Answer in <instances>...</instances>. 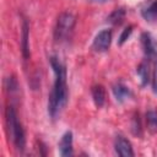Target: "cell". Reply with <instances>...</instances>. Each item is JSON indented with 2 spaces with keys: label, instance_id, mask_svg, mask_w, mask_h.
<instances>
[{
  "label": "cell",
  "instance_id": "obj_17",
  "mask_svg": "<svg viewBox=\"0 0 157 157\" xmlns=\"http://www.w3.org/2000/svg\"><path fill=\"white\" fill-rule=\"evenodd\" d=\"M152 90H153V92L157 94V63L155 64L153 75H152Z\"/></svg>",
  "mask_w": 157,
  "mask_h": 157
},
{
  "label": "cell",
  "instance_id": "obj_18",
  "mask_svg": "<svg viewBox=\"0 0 157 157\" xmlns=\"http://www.w3.org/2000/svg\"><path fill=\"white\" fill-rule=\"evenodd\" d=\"M92 1H96V2H104L105 0H92Z\"/></svg>",
  "mask_w": 157,
  "mask_h": 157
},
{
  "label": "cell",
  "instance_id": "obj_14",
  "mask_svg": "<svg viewBox=\"0 0 157 157\" xmlns=\"http://www.w3.org/2000/svg\"><path fill=\"white\" fill-rule=\"evenodd\" d=\"M124 17H125V10H124L123 7H119V9L113 10V11L110 12V15L108 16L107 20H108L109 23L117 26V25H120V23L123 22Z\"/></svg>",
  "mask_w": 157,
  "mask_h": 157
},
{
  "label": "cell",
  "instance_id": "obj_9",
  "mask_svg": "<svg viewBox=\"0 0 157 157\" xmlns=\"http://www.w3.org/2000/svg\"><path fill=\"white\" fill-rule=\"evenodd\" d=\"M113 94L117 99V102L119 103H123L125 102L126 99H129L131 97V91L128 86H125L124 83L121 82H118L113 86Z\"/></svg>",
  "mask_w": 157,
  "mask_h": 157
},
{
  "label": "cell",
  "instance_id": "obj_7",
  "mask_svg": "<svg viewBox=\"0 0 157 157\" xmlns=\"http://www.w3.org/2000/svg\"><path fill=\"white\" fill-rule=\"evenodd\" d=\"M59 153L63 157H69L74 155V148H72V132L66 131L59 142Z\"/></svg>",
  "mask_w": 157,
  "mask_h": 157
},
{
  "label": "cell",
  "instance_id": "obj_5",
  "mask_svg": "<svg viewBox=\"0 0 157 157\" xmlns=\"http://www.w3.org/2000/svg\"><path fill=\"white\" fill-rule=\"evenodd\" d=\"M141 42H142V47L146 56L156 64L157 63V42L151 37L150 33H142Z\"/></svg>",
  "mask_w": 157,
  "mask_h": 157
},
{
  "label": "cell",
  "instance_id": "obj_15",
  "mask_svg": "<svg viewBox=\"0 0 157 157\" xmlns=\"http://www.w3.org/2000/svg\"><path fill=\"white\" fill-rule=\"evenodd\" d=\"M131 33H132V26L131 25H129L128 27H125L124 29H123V32L120 33V36H119V40H118V44L119 45H123L128 39H129V37L131 36Z\"/></svg>",
  "mask_w": 157,
  "mask_h": 157
},
{
  "label": "cell",
  "instance_id": "obj_3",
  "mask_svg": "<svg viewBox=\"0 0 157 157\" xmlns=\"http://www.w3.org/2000/svg\"><path fill=\"white\" fill-rule=\"evenodd\" d=\"M75 23H76V18L71 12L60 13L54 28V39L59 43H63L70 39L75 28Z\"/></svg>",
  "mask_w": 157,
  "mask_h": 157
},
{
  "label": "cell",
  "instance_id": "obj_2",
  "mask_svg": "<svg viewBox=\"0 0 157 157\" xmlns=\"http://www.w3.org/2000/svg\"><path fill=\"white\" fill-rule=\"evenodd\" d=\"M5 119H6V128H7V134L9 137H11L15 147L22 152L26 146V135H25V129L18 120L17 113L13 107H7L5 112Z\"/></svg>",
  "mask_w": 157,
  "mask_h": 157
},
{
  "label": "cell",
  "instance_id": "obj_12",
  "mask_svg": "<svg viewBox=\"0 0 157 157\" xmlns=\"http://www.w3.org/2000/svg\"><path fill=\"white\" fill-rule=\"evenodd\" d=\"M146 125L150 134H157V110H148L146 113Z\"/></svg>",
  "mask_w": 157,
  "mask_h": 157
},
{
  "label": "cell",
  "instance_id": "obj_1",
  "mask_svg": "<svg viewBox=\"0 0 157 157\" xmlns=\"http://www.w3.org/2000/svg\"><path fill=\"white\" fill-rule=\"evenodd\" d=\"M50 65L55 75L53 88L48 98V113L52 118H55L56 114L66 105L67 103V83H66V69L65 65L56 58H50Z\"/></svg>",
  "mask_w": 157,
  "mask_h": 157
},
{
  "label": "cell",
  "instance_id": "obj_10",
  "mask_svg": "<svg viewBox=\"0 0 157 157\" xmlns=\"http://www.w3.org/2000/svg\"><path fill=\"white\" fill-rule=\"evenodd\" d=\"M141 15L146 21H150V22L157 21V0H151L141 10Z\"/></svg>",
  "mask_w": 157,
  "mask_h": 157
},
{
  "label": "cell",
  "instance_id": "obj_4",
  "mask_svg": "<svg viewBox=\"0 0 157 157\" xmlns=\"http://www.w3.org/2000/svg\"><path fill=\"white\" fill-rule=\"evenodd\" d=\"M110 43H112V31L110 29H102L94 37L93 43H92V48L94 49V52L104 53L109 49Z\"/></svg>",
  "mask_w": 157,
  "mask_h": 157
},
{
  "label": "cell",
  "instance_id": "obj_11",
  "mask_svg": "<svg viewBox=\"0 0 157 157\" xmlns=\"http://www.w3.org/2000/svg\"><path fill=\"white\" fill-rule=\"evenodd\" d=\"M91 93H92V98H93V102L96 104V107L101 108L104 105V102H105V90L102 85H94L91 90Z\"/></svg>",
  "mask_w": 157,
  "mask_h": 157
},
{
  "label": "cell",
  "instance_id": "obj_6",
  "mask_svg": "<svg viewBox=\"0 0 157 157\" xmlns=\"http://www.w3.org/2000/svg\"><path fill=\"white\" fill-rule=\"evenodd\" d=\"M114 150H115V153L118 156H121V157L134 156V151H132V146H131L130 141L128 139H125L124 136H120V135L115 137Z\"/></svg>",
  "mask_w": 157,
  "mask_h": 157
},
{
  "label": "cell",
  "instance_id": "obj_13",
  "mask_svg": "<svg viewBox=\"0 0 157 157\" xmlns=\"http://www.w3.org/2000/svg\"><path fill=\"white\" fill-rule=\"evenodd\" d=\"M140 80H141V86H146L148 83V80H150V71H148V63L146 61H142L139 66H137V70H136Z\"/></svg>",
  "mask_w": 157,
  "mask_h": 157
},
{
  "label": "cell",
  "instance_id": "obj_16",
  "mask_svg": "<svg viewBox=\"0 0 157 157\" xmlns=\"http://www.w3.org/2000/svg\"><path fill=\"white\" fill-rule=\"evenodd\" d=\"M6 88L10 91V92H15V91H17V88H18V83H17V81H16V78L15 77H7L6 78Z\"/></svg>",
  "mask_w": 157,
  "mask_h": 157
},
{
  "label": "cell",
  "instance_id": "obj_8",
  "mask_svg": "<svg viewBox=\"0 0 157 157\" xmlns=\"http://www.w3.org/2000/svg\"><path fill=\"white\" fill-rule=\"evenodd\" d=\"M21 52L25 59L29 58V25L26 18L22 20V34H21Z\"/></svg>",
  "mask_w": 157,
  "mask_h": 157
}]
</instances>
